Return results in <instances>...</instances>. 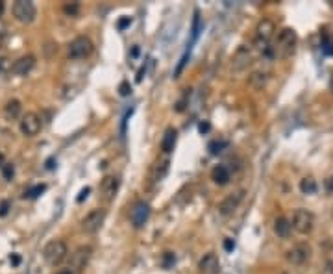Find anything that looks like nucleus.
<instances>
[{
    "label": "nucleus",
    "mask_w": 333,
    "mask_h": 274,
    "mask_svg": "<svg viewBox=\"0 0 333 274\" xmlns=\"http://www.w3.org/2000/svg\"><path fill=\"white\" fill-rule=\"evenodd\" d=\"M68 254V248H67V243L65 241H61V239H52V241H48L45 244V248H43V258L48 265H60L63 259L67 258Z\"/></svg>",
    "instance_id": "obj_1"
},
{
    "label": "nucleus",
    "mask_w": 333,
    "mask_h": 274,
    "mask_svg": "<svg viewBox=\"0 0 333 274\" xmlns=\"http://www.w3.org/2000/svg\"><path fill=\"white\" fill-rule=\"evenodd\" d=\"M104 221H106V209L97 207V209L89 211V213L80 221V230H82L83 234H87V236H93V234H97V232L102 228Z\"/></svg>",
    "instance_id": "obj_2"
},
{
    "label": "nucleus",
    "mask_w": 333,
    "mask_h": 274,
    "mask_svg": "<svg viewBox=\"0 0 333 274\" xmlns=\"http://www.w3.org/2000/svg\"><path fill=\"white\" fill-rule=\"evenodd\" d=\"M11 13L15 17V21H19L21 24H30L37 17V8L30 0H17L11 8Z\"/></svg>",
    "instance_id": "obj_3"
},
{
    "label": "nucleus",
    "mask_w": 333,
    "mask_h": 274,
    "mask_svg": "<svg viewBox=\"0 0 333 274\" xmlns=\"http://www.w3.org/2000/svg\"><path fill=\"white\" fill-rule=\"evenodd\" d=\"M291 228H295L298 234H302V236H307L313 232L315 228V215L307 211V209H296L295 213H293V221H291Z\"/></svg>",
    "instance_id": "obj_4"
},
{
    "label": "nucleus",
    "mask_w": 333,
    "mask_h": 274,
    "mask_svg": "<svg viewBox=\"0 0 333 274\" xmlns=\"http://www.w3.org/2000/svg\"><path fill=\"white\" fill-rule=\"evenodd\" d=\"M19 130H21V134H23V136L35 137L39 132L43 130V119H41L35 111H26V113L21 117Z\"/></svg>",
    "instance_id": "obj_5"
},
{
    "label": "nucleus",
    "mask_w": 333,
    "mask_h": 274,
    "mask_svg": "<svg viewBox=\"0 0 333 274\" xmlns=\"http://www.w3.org/2000/svg\"><path fill=\"white\" fill-rule=\"evenodd\" d=\"M93 52V43L89 37L85 35H78L70 41L68 45V58L70 60H85L87 56H91Z\"/></svg>",
    "instance_id": "obj_6"
},
{
    "label": "nucleus",
    "mask_w": 333,
    "mask_h": 274,
    "mask_svg": "<svg viewBox=\"0 0 333 274\" xmlns=\"http://www.w3.org/2000/svg\"><path fill=\"white\" fill-rule=\"evenodd\" d=\"M296 46V32L293 28H283L278 34L276 39V52H280L283 58H289L291 54L295 52Z\"/></svg>",
    "instance_id": "obj_7"
},
{
    "label": "nucleus",
    "mask_w": 333,
    "mask_h": 274,
    "mask_svg": "<svg viewBox=\"0 0 333 274\" xmlns=\"http://www.w3.org/2000/svg\"><path fill=\"white\" fill-rule=\"evenodd\" d=\"M274 32H276V24L270 21V19H263L261 23L258 24L256 28V43H258V48L263 50V52H268V41L272 39Z\"/></svg>",
    "instance_id": "obj_8"
},
{
    "label": "nucleus",
    "mask_w": 333,
    "mask_h": 274,
    "mask_svg": "<svg viewBox=\"0 0 333 274\" xmlns=\"http://www.w3.org/2000/svg\"><path fill=\"white\" fill-rule=\"evenodd\" d=\"M93 256V248L89 244H82V246H78L72 254H70V263H68V269L72 271V273H82L83 269L87 267L89 263V259Z\"/></svg>",
    "instance_id": "obj_9"
},
{
    "label": "nucleus",
    "mask_w": 333,
    "mask_h": 274,
    "mask_svg": "<svg viewBox=\"0 0 333 274\" xmlns=\"http://www.w3.org/2000/svg\"><path fill=\"white\" fill-rule=\"evenodd\" d=\"M148 217H150V206L146 204L144 200H139L133 204L132 207V211H130V222H132V226L133 228H143L146 221H148Z\"/></svg>",
    "instance_id": "obj_10"
},
{
    "label": "nucleus",
    "mask_w": 333,
    "mask_h": 274,
    "mask_svg": "<svg viewBox=\"0 0 333 274\" xmlns=\"http://www.w3.org/2000/svg\"><path fill=\"white\" fill-rule=\"evenodd\" d=\"M242 198H244V191L242 189L235 191V193H232V195H228L226 198H222V202L217 206L219 213L222 215V217H230V215H233L235 209L241 206Z\"/></svg>",
    "instance_id": "obj_11"
},
{
    "label": "nucleus",
    "mask_w": 333,
    "mask_h": 274,
    "mask_svg": "<svg viewBox=\"0 0 333 274\" xmlns=\"http://www.w3.org/2000/svg\"><path fill=\"white\" fill-rule=\"evenodd\" d=\"M285 259H287L291 265H303L305 261H309L311 259V246L307 243L295 244L293 248H289L287 250Z\"/></svg>",
    "instance_id": "obj_12"
},
{
    "label": "nucleus",
    "mask_w": 333,
    "mask_h": 274,
    "mask_svg": "<svg viewBox=\"0 0 333 274\" xmlns=\"http://www.w3.org/2000/svg\"><path fill=\"white\" fill-rule=\"evenodd\" d=\"M252 61H254L252 50L244 45L239 46V48H237V52L233 54V58H232V70L241 72V70H244V68H248L250 65H252Z\"/></svg>",
    "instance_id": "obj_13"
},
{
    "label": "nucleus",
    "mask_w": 333,
    "mask_h": 274,
    "mask_svg": "<svg viewBox=\"0 0 333 274\" xmlns=\"http://www.w3.org/2000/svg\"><path fill=\"white\" fill-rule=\"evenodd\" d=\"M35 61H37V58H35L33 54H24V56H21L19 60L13 61L11 72H13L15 76H26V74H30L32 70H33Z\"/></svg>",
    "instance_id": "obj_14"
},
{
    "label": "nucleus",
    "mask_w": 333,
    "mask_h": 274,
    "mask_svg": "<svg viewBox=\"0 0 333 274\" xmlns=\"http://www.w3.org/2000/svg\"><path fill=\"white\" fill-rule=\"evenodd\" d=\"M198 273L200 274H219L220 261L215 252H207L204 258L198 261Z\"/></svg>",
    "instance_id": "obj_15"
},
{
    "label": "nucleus",
    "mask_w": 333,
    "mask_h": 274,
    "mask_svg": "<svg viewBox=\"0 0 333 274\" xmlns=\"http://www.w3.org/2000/svg\"><path fill=\"white\" fill-rule=\"evenodd\" d=\"M119 187H121V178L115 174H109L100 183V193L106 200H113L117 197V193H119Z\"/></svg>",
    "instance_id": "obj_16"
},
{
    "label": "nucleus",
    "mask_w": 333,
    "mask_h": 274,
    "mask_svg": "<svg viewBox=\"0 0 333 274\" xmlns=\"http://www.w3.org/2000/svg\"><path fill=\"white\" fill-rule=\"evenodd\" d=\"M268 80H270V72L268 70H254L248 76V85L252 89L259 91V89H263L268 84Z\"/></svg>",
    "instance_id": "obj_17"
},
{
    "label": "nucleus",
    "mask_w": 333,
    "mask_h": 274,
    "mask_svg": "<svg viewBox=\"0 0 333 274\" xmlns=\"http://www.w3.org/2000/svg\"><path fill=\"white\" fill-rule=\"evenodd\" d=\"M176 141H178V132H176L174 128H166L165 134H163V137H161L159 146H161V150H163L165 154H170L172 150H174Z\"/></svg>",
    "instance_id": "obj_18"
},
{
    "label": "nucleus",
    "mask_w": 333,
    "mask_h": 274,
    "mask_svg": "<svg viewBox=\"0 0 333 274\" xmlns=\"http://www.w3.org/2000/svg\"><path fill=\"white\" fill-rule=\"evenodd\" d=\"M21 113H23V104H21L19 100L11 99L6 102V106H4V115H6L8 121H15V119H19Z\"/></svg>",
    "instance_id": "obj_19"
},
{
    "label": "nucleus",
    "mask_w": 333,
    "mask_h": 274,
    "mask_svg": "<svg viewBox=\"0 0 333 274\" xmlns=\"http://www.w3.org/2000/svg\"><path fill=\"white\" fill-rule=\"evenodd\" d=\"M230 178H232V174H230V169L226 165H217L211 171V180L217 185H226L230 182Z\"/></svg>",
    "instance_id": "obj_20"
},
{
    "label": "nucleus",
    "mask_w": 333,
    "mask_h": 274,
    "mask_svg": "<svg viewBox=\"0 0 333 274\" xmlns=\"http://www.w3.org/2000/svg\"><path fill=\"white\" fill-rule=\"evenodd\" d=\"M291 221H287L285 217H278L274 221V234L280 237V239H287L291 236Z\"/></svg>",
    "instance_id": "obj_21"
},
{
    "label": "nucleus",
    "mask_w": 333,
    "mask_h": 274,
    "mask_svg": "<svg viewBox=\"0 0 333 274\" xmlns=\"http://www.w3.org/2000/svg\"><path fill=\"white\" fill-rule=\"evenodd\" d=\"M228 145H230V143H228L226 139H215V141H211V143H209V146H207V148H209V152H211L213 156H217V154L224 152V150L228 148Z\"/></svg>",
    "instance_id": "obj_22"
},
{
    "label": "nucleus",
    "mask_w": 333,
    "mask_h": 274,
    "mask_svg": "<svg viewBox=\"0 0 333 274\" xmlns=\"http://www.w3.org/2000/svg\"><path fill=\"white\" fill-rule=\"evenodd\" d=\"M300 191H302L303 195H313V193H317V182H315L313 178H303L302 182H300Z\"/></svg>",
    "instance_id": "obj_23"
},
{
    "label": "nucleus",
    "mask_w": 333,
    "mask_h": 274,
    "mask_svg": "<svg viewBox=\"0 0 333 274\" xmlns=\"http://www.w3.org/2000/svg\"><path fill=\"white\" fill-rule=\"evenodd\" d=\"M46 185H43V183H39V185H33L32 189L24 191V198H37L41 193H45Z\"/></svg>",
    "instance_id": "obj_24"
},
{
    "label": "nucleus",
    "mask_w": 333,
    "mask_h": 274,
    "mask_svg": "<svg viewBox=\"0 0 333 274\" xmlns=\"http://www.w3.org/2000/svg\"><path fill=\"white\" fill-rule=\"evenodd\" d=\"M78 11H80V4H78V2H70V4H65V6H63V13L68 17H76Z\"/></svg>",
    "instance_id": "obj_25"
},
{
    "label": "nucleus",
    "mask_w": 333,
    "mask_h": 274,
    "mask_svg": "<svg viewBox=\"0 0 333 274\" xmlns=\"http://www.w3.org/2000/svg\"><path fill=\"white\" fill-rule=\"evenodd\" d=\"M0 171H2V176H4V180H11L13 176H15V167L11 165V163H4L2 167H0Z\"/></svg>",
    "instance_id": "obj_26"
},
{
    "label": "nucleus",
    "mask_w": 333,
    "mask_h": 274,
    "mask_svg": "<svg viewBox=\"0 0 333 274\" xmlns=\"http://www.w3.org/2000/svg\"><path fill=\"white\" fill-rule=\"evenodd\" d=\"M11 60L9 58H6V56H0V74H8V72H11Z\"/></svg>",
    "instance_id": "obj_27"
},
{
    "label": "nucleus",
    "mask_w": 333,
    "mask_h": 274,
    "mask_svg": "<svg viewBox=\"0 0 333 274\" xmlns=\"http://www.w3.org/2000/svg\"><path fill=\"white\" fill-rule=\"evenodd\" d=\"M161 263H163L165 269H170V267L176 263V256L172 254V252H165V254H163V259H161Z\"/></svg>",
    "instance_id": "obj_28"
},
{
    "label": "nucleus",
    "mask_w": 333,
    "mask_h": 274,
    "mask_svg": "<svg viewBox=\"0 0 333 274\" xmlns=\"http://www.w3.org/2000/svg\"><path fill=\"white\" fill-rule=\"evenodd\" d=\"M9 207H11V202H9V200H2V202H0V217H6Z\"/></svg>",
    "instance_id": "obj_29"
},
{
    "label": "nucleus",
    "mask_w": 333,
    "mask_h": 274,
    "mask_svg": "<svg viewBox=\"0 0 333 274\" xmlns=\"http://www.w3.org/2000/svg\"><path fill=\"white\" fill-rule=\"evenodd\" d=\"M130 93H132V87H130L126 82H124V84H121V95H122V97H128Z\"/></svg>",
    "instance_id": "obj_30"
},
{
    "label": "nucleus",
    "mask_w": 333,
    "mask_h": 274,
    "mask_svg": "<svg viewBox=\"0 0 333 274\" xmlns=\"http://www.w3.org/2000/svg\"><path fill=\"white\" fill-rule=\"evenodd\" d=\"M89 193H91V189H89V187H85V189L80 191V197L76 198V200H78V202H83V198L89 197Z\"/></svg>",
    "instance_id": "obj_31"
},
{
    "label": "nucleus",
    "mask_w": 333,
    "mask_h": 274,
    "mask_svg": "<svg viewBox=\"0 0 333 274\" xmlns=\"http://www.w3.org/2000/svg\"><path fill=\"white\" fill-rule=\"evenodd\" d=\"M224 248H226V252H232L235 248V241L233 239H226L224 241Z\"/></svg>",
    "instance_id": "obj_32"
},
{
    "label": "nucleus",
    "mask_w": 333,
    "mask_h": 274,
    "mask_svg": "<svg viewBox=\"0 0 333 274\" xmlns=\"http://www.w3.org/2000/svg\"><path fill=\"white\" fill-rule=\"evenodd\" d=\"M128 24H132V17H126V19H122L121 23H119V28H121V30H124V28L128 26Z\"/></svg>",
    "instance_id": "obj_33"
},
{
    "label": "nucleus",
    "mask_w": 333,
    "mask_h": 274,
    "mask_svg": "<svg viewBox=\"0 0 333 274\" xmlns=\"http://www.w3.org/2000/svg\"><path fill=\"white\" fill-rule=\"evenodd\" d=\"M324 185H326V189L330 191V193H333V176H332V178H328V180H326Z\"/></svg>",
    "instance_id": "obj_34"
},
{
    "label": "nucleus",
    "mask_w": 333,
    "mask_h": 274,
    "mask_svg": "<svg viewBox=\"0 0 333 274\" xmlns=\"http://www.w3.org/2000/svg\"><path fill=\"white\" fill-rule=\"evenodd\" d=\"M4 43H6V32L0 30V48L4 46Z\"/></svg>",
    "instance_id": "obj_35"
},
{
    "label": "nucleus",
    "mask_w": 333,
    "mask_h": 274,
    "mask_svg": "<svg viewBox=\"0 0 333 274\" xmlns=\"http://www.w3.org/2000/svg\"><path fill=\"white\" fill-rule=\"evenodd\" d=\"M207 130H209V124H207V122H202V124H200V132L204 134V132H207Z\"/></svg>",
    "instance_id": "obj_36"
},
{
    "label": "nucleus",
    "mask_w": 333,
    "mask_h": 274,
    "mask_svg": "<svg viewBox=\"0 0 333 274\" xmlns=\"http://www.w3.org/2000/svg\"><path fill=\"white\" fill-rule=\"evenodd\" d=\"M11 263H13V265H19V263H21V258H19V256H11Z\"/></svg>",
    "instance_id": "obj_37"
},
{
    "label": "nucleus",
    "mask_w": 333,
    "mask_h": 274,
    "mask_svg": "<svg viewBox=\"0 0 333 274\" xmlns=\"http://www.w3.org/2000/svg\"><path fill=\"white\" fill-rule=\"evenodd\" d=\"M56 274H74V273H72L70 269H60V271H58Z\"/></svg>",
    "instance_id": "obj_38"
},
{
    "label": "nucleus",
    "mask_w": 333,
    "mask_h": 274,
    "mask_svg": "<svg viewBox=\"0 0 333 274\" xmlns=\"http://www.w3.org/2000/svg\"><path fill=\"white\" fill-rule=\"evenodd\" d=\"M2 11H4V2H0V17H2Z\"/></svg>",
    "instance_id": "obj_39"
},
{
    "label": "nucleus",
    "mask_w": 333,
    "mask_h": 274,
    "mask_svg": "<svg viewBox=\"0 0 333 274\" xmlns=\"http://www.w3.org/2000/svg\"><path fill=\"white\" fill-rule=\"evenodd\" d=\"M330 89L333 91V78H332V82H330Z\"/></svg>",
    "instance_id": "obj_40"
}]
</instances>
